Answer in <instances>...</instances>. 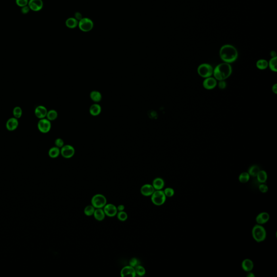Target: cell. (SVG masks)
<instances>
[{
    "instance_id": "cell-1",
    "label": "cell",
    "mask_w": 277,
    "mask_h": 277,
    "mask_svg": "<svg viewBox=\"0 0 277 277\" xmlns=\"http://www.w3.org/2000/svg\"><path fill=\"white\" fill-rule=\"evenodd\" d=\"M219 54L224 62L231 63L236 61L238 56L237 50L234 46L225 44L220 48Z\"/></svg>"
},
{
    "instance_id": "cell-2",
    "label": "cell",
    "mask_w": 277,
    "mask_h": 277,
    "mask_svg": "<svg viewBox=\"0 0 277 277\" xmlns=\"http://www.w3.org/2000/svg\"><path fill=\"white\" fill-rule=\"evenodd\" d=\"M232 68L231 66L228 63H221L213 69V75L215 79L218 81L225 80L231 75Z\"/></svg>"
},
{
    "instance_id": "cell-3",
    "label": "cell",
    "mask_w": 277,
    "mask_h": 277,
    "mask_svg": "<svg viewBox=\"0 0 277 277\" xmlns=\"http://www.w3.org/2000/svg\"><path fill=\"white\" fill-rule=\"evenodd\" d=\"M252 237L256 242H261L265 240L266 238V231L261 225L257 224L253 227L252 230Z\"/></svg>"
},
{
    "instance_id": "cell-4",
    "label": "cell",
    "mask_w": 277,
    "mask_h": 277,
    "mask_svg": "<svg viewBox=\"0 0 277 277\" xmlns=\"http://www.w3.org/2000/svg\"><path fill=\"white\" fill-rule=\"evenodd\" d=\"M151 196V200L153 204L156 206H161L165 204L166 200V196H165L164 191L155 190Z\"/></svg>"
},
{
    "instance_id": "cell-5",
    "label": "cell",
    "mask_w": 277,
    "mask_h": 277,
    "mask_svg": "<svg viewBox=\"0 0 277 277\" xmlns=\"http://www.w3.org/2000/svg\"><path fill=\"white\" fill-rule=\"evenodd\" d=\"M197 72L200 76L205 79L212 76L213 68L212 66L208 63H202L198 67Z\"/></svg>"
},
{
    "instance_id": "cell-6",
    "label": "cell",
    "mask_w": 277,
    "mask_h": 277,
    "mask_svg": "<svg viewBox=\"0 0 277 277\" xmlns=\"http://www.w3.org/2000/svg\"><path fill=\"white\" fill-rule=\"evenodd\" d=\"M91 204L95 208H102L107 204V199L101 194L94 195L91 200Z\"/></svg>"
},
{
    "instance_id": "cell-7",
    "label": "cell",
    "mask_w": 277,
    "mask_h": 277,
    "mask_svg": "<svg viewBox=\"0 0 277 277\" xmlns=\"http://www.w3.org/2000/svg\"><path fill=\"white\" fill-rule=\"evenodd\" d=\"M78 26L81 31L88 32L92 30L94 27V23L91 19L85 17L79 21Z\"/></svg>"
},
{
    "instance_id": "cell-8",
    "label": "cell",
    "mask_w": 277,
    "mask_h": 277,
    "mask_svg": "<svg viewBox=\"0 0 277 277\" xmlns=\"http://www.w3.org/2000/svg\"><path fill=\"white\" fill-rule=\"evenodd\" d=\"M52 125L50 121L47 119H40L38 122V128L40 132L42 133H47L50 131Z\"/></svg>"
},
{
    "instance_id": "cell-9",
    "label": "cell",
    "mask_w": 277,
    "mask_h": 277,
    "mask_svg": "<svg viewBox=\"0 0 277 277\" xmlns=\"http://www.w3.org/2000/svg\"><path fill=\"white\" fill-rule=\"evenodd\" d=\"M60 154L66 159L72 158L75 154V149L70 145H64L60 150Z\"/></svg>"
},
{
    "instance_id": "cell-10",
    "label": "cell",
    "mask_w": 277,
    "mask_h": 277,
    "mask_svg": "<svg viewBox=\"0 0 277 277\" xmlns=\"http://www.w3.org/2000/svg\"><path fill=\"white\" fill-rule=\"evenodd\" d=\"M104 210L106 216L108 217H114L117 215L118 213L117 207L113 204H108L104 206Z\"/></svg>"
},
{
    "instance_id": "cell-11",
    "label": "cell",
    "mask_w": 277,
    "mask_h": 277,
    "mask_svg": "<svg viewBox=\"0 0 277 277\" xmlns=\"http://www.w3.org/2000/svg\"><path fill=\"white\" fill-rule=\"evenodd\" d=\"M120 274L122 277H135L136 275L134 267L130 265L123 267L121 270Z\"/></svg>"
},
{
    "instance_id": "cell-12",
    "label": "cell",
    "mask_w": 277,
    "mask_h": 277,
    "mask_svg": "<svg viewBox=\"0 0 277 277\" xmlns=\"http://www.w3.org/2000/svg\"><path fill=\"white\" fill-rule=\"evenodd\" d=\"M217 85V80L215 77H210L205 78L203 81L204 87L207 90H212L214 89Z\"/></svg>"
},
{
    "instance_id": "cell-13",
    "label": "cell",
    "mask_w": 277,
    "mask_h": 277,
    "mask_svg": "<svg viewBox=\"0 0 277 277\" xmlns=\"http://www.w3.org/2000/svg\"><path fill=\"white\" fill-rule=\"evenodd\" d=\"M28 6L31 11L38 12L43 8L44 3L42 0H30L28 2Z\"/></svg>"
},
{
    "instance_id": "cell-14",
    "label": "cell",
    "mask_w": 277,
    "mask_h": 277,
    "mask_svg": "<svg viewBox=\"0 0 277 277\" xmlns=\"http://www.w3.org/2000/svg\"><path fill=\"white\" fill-rule=\"evenodd\" d=\"M155 191V189L152 185L145 184L142 186L140 189V192L142 196H150L152 195Z\"/></svg>"
},
{
    "instance_id": "cell-15",
    "label": "cell",
    "mask_w": 277,
    "mask_h": 277,
    "mask_svg": "<svg viewBox=\"0 0 277 277\" xmlns=\"http://www.w3.org/2000/svg\"><path fill=\"white\" fill-rule=\"evenodd\" d=\"M48 111L44 106H39L35 109V115L39 119H44L47 116Z\"/></svg>"
},
{
    "instance_id": "cell-16",
    "label": "cell",
    "mask_w": 277,
    "mask_h": 277,
    "mask_svg": "<svg viewBox=\"0 0 277 277\" xmlns=\"http://www.w3.org/2000/svg\"><path fill=\"white\" fill-rule=\"evenodd\" d=\"M19 126V121L15 118H11L6 123L7 129L9 131H13L16 129Z\"/></svg>"
},
{
    "instance_id": "cell-17",
    "label": "cell",
    "mask_w": 277,
    "mask_h": 277,
    "mask_svg": "<svg viewBox=\"0 0 277 277\" xmlns=\"http://www.w3.org/2000/svg\"><path fill=\"white\" fill-rule=\"evenodd\" d=\"M242 269H243L244 271L248 272L253 270L254 264L252 261L250 259H245L242 262Z\"/></svg>"
},
{
    "instance_id": "cell-18",
    "label": "cell",
    "mask_w": 277,
    "mask_h": 277,
    "mask_svg": "<svg viewBox=\"0 0 277 277\" xmlns=\"http://www.w3.org/2000/svg\"><path fill=\"white\" fill-rule=\"evenodd\" d=\"M152 185L155 190H161L165 186V181L161 178H156L153 181Z\"/></svg>"
},
{
    "instance_id": "cell-19",
    "label": "cell",
    "mask_w": 277,
    "mask_h": 277,
    "mask_svg": "<svg viewBox=\"0 0 277 277\" xmlns=\"http://www.w3.org/2000/svg\"><path fill=\"white\" fill-rule=\"evenodd\" d=\"M95 219L98 221H101L104 220V218L106 217V215L104 212V210L102 208H95L93 214Z\"/></svg>"
},
{
    "instance_id": "cell-20",
    "label": "cell",
    "mask_w": 277,
    "mask_h": 277,
    "mask_svg": "<svg viewBox=\"0 0 277 277\" xmlns=\"http://www.w3.org/2000/svg\"><path fill=\"white\" fill-rule=\"evenodd\" d=\"M90 114L94 117H96L100 114L101 112V107L100 104H92L90 107Z\"/></svg>"
},
{
    "instance_id": "cell-21",
    "label": "cell",
    "mask_w": 277,
    "mask_h": 277,
    "mask_svg": "<svg viewBox=\"0 0 277 277\" xmlns=\"http://www.w3.org/2000/svg\"><path fill=\"white\" fill-rule=\"evenodd\" d=\"M78 24H79V21L74 17L68 18L66 21V25L67 26V27L71 28V29H73V28L76 27L77 26H78Z\"/></svg>"
},
{
    "instance_id": "cell-22",
    "label": "cell",
    "mask_w": 277,
    "mask_h": 277,
    "mask_svg": "<svg viewBox=\"0 0 277 277\" xmlns=\"http://www.w3.org/2000/svg\"><path fill=\"white\" fill-rule=\"evenodd\" d=\"M257 180L260 183H265L267 179V174L264 170H260L256 175Z\"/></svg>"
},
{
    "instance_id": "cell-23",
    "label": "cell",
    "mask_w": 277,
    "mask_h": 277,
    "mask_svg": "<svg viewBox=\"0 0 277 277\" xmlns=\"http://www.w3.org/2000/svg\"><path fill=\"white\" fill-rule=\"evenodd\" d=\"M90 97L94 102L98 103L102 99V95L100 92L97 90H93L90 94Z\"/></svg>"
},
{
    "instance_id": "cell-24",
    "label": "cell",
    "mask_w": 277,
    "mask_h": 277,
    "mask_svg": "<svg viewBox=\"0 0 277 277\" xmlns=\"http://www.w3.org/2000/svg\"><path fill=\"white\" fill-rule=\"evenodd\" d=\"M256 66L260 70H264L269 67V62L265 59H260L256 62Z\"/></svg>"
},
{
    "instance_id": "cell-25",
    "label": "cell",
    "mask_w": 277,
    "mask_h": 277,
    "mask_svg": "<svg viewBox=\"0 0 277 277\" xmlns=\"http://www.w3.org/2000/svg\"><path fill=\"white\" fill-rule=\"evenodd\" d=\"M48 154L50 158H56L57 157H58L60 154V148L56 146V147H53L49 150Z\"/></svg>"
},
{
    "instance_id": "cell-26",
    "label": "cell",
    "mask_w": 277,
    "mask_h": 277,
    "mask_svg": "<svg viewBox=\"0 0 277 277\" xmlns=\"http://www.w3.org/2000/svg\"><path fill=\"white\" fill-rule=\"evenodd\" d=\"M260 169L257 165H253L252 166L250 167V169H248V173L250 176L256 177Z\"/></svg>"
},
{
    "instance_id": "cell-27",
    "label": "cell",
    "mask_w": 277,
    "mask_h": 277,
    "mask_svg": "<svg viewBox=\"0 0 277 277\" xmlns=\"http://www.w3.org/2000/svg\"><path fill=\"white\" fill-rule=\"evenodd\" d=\"M277 58H272L269 62V67L271 71L274 72H277Z\"/></svg>"
},
{
    "instance_id": "cell-28",
    "label": "cell",
    "mask_w": 277,
    "mask_h": 277,
    "mask_svg": "<svg viewBox=\"0 0 277 277\" xmlns=\"http://www.w3.org/2000/svg\"><path fill=\"white\" fill-rule=\"evenodd\" d=\"M95 210V208L92 205H88L85 208L84 213L85 215H87L88 217L92 216V215H93Z\"/></svg>"
},
{
    "instance_id": "cell-29",
    "label": "cell",
    "mask_w": 277,
    "mask_h": 277,
    "mask_svg": "<svg viewBox=\"0 0 277 277\" xmlns=\"http://www.w3.org/2000/svg\"><path fill=\"white\" fill-rule=\"evenodd\" d=\"M250 177L248 172H242L239 176V180L242 183H246L249 181Z\"/></svg>"
},
{
    "instance_id": "cell-30",
    "label": "cell",
    "mask_w": 277,
    "mask_h": 277,
    "mask_svg": "<svg viewBox=\"0 0 277 277\" xmlns=\"http://www.w3.org/2000/svg\"><path fill=\"white\" fill-rule=\"evenodd\" d=\"M58 113L55 110L52 109L50 111H48L47 114V119L49 120V121H54L56 118H58Z\"/></svg>"
},
{
    "instance_id": "cell-31",
    "label": "cell",
    "mask_w": 277,
    "mask_h": 277,
    "mask_svg": "<svg viewBox=\"0 0 277 277\" xmlns=\"http://www.w3.org/2000/svg\"><path fill=\"white\" fill-rule=\"evenodd\" d=\"M134 269L136 270V274L137 275L139 276H144L146 274V270L144 267L140 264L135 267Z\"/></svg>"
},
{
    "instance_id": "cell-32",
    "label": "cell",
    "mask_w": 277,
    "mask_h": 277,
    "mask_svg": "<svg viewBox=\"0 0 277 277\" xmlns=\"http://www.w3.org/2000/svg\"><path fill=\"white\" fill-rule=\"evenodd\" d=\"M117 218L119 219L120 221H125L127 220L128 218V215L127 213L125 212V211H119L117 213Z\"/></svg>"
},
{
    "instance_id": "cell-33",
    "label": "cell",
    "mask_w": 277,
    "mask_h": 277,
    "mask_svg": "<svg viewBox=\"0 0 277 277\" xmlns=\"http://www.w3.org/2000/svg\"><path fill=\"white\" fill-rule=\"evenodd\" d=\"M13 113L14 118H16V119H19V118H20L22 117V110L21 107H16L13 109Z\"/></svg>"
},
{
    "instance_id": "cell-34",
    "label": "cell",
    "mask_w": 277,
    "mask_h": 277,
    "mask_svg": "<svg viewBox=\"0 0 277 277\" xmlns=\"http://www.w3.org/2000/svg\"><path fill=\"white\" fill-rule=\"evenodd\" d=\"M165 196H166V197H172L174 195V190H173L172 188L167 187L165 188V190L164 191Z\"/></svg>"
},
{
    "instance_id": "cell-35",
    "label": "cell",
    "mask_w": 277,
    "mask_h": 277,
    "mask_svg": "<svg viewBox=\"0 0 277 277\" xmlns=\"http://www.w3.org/2000/svg\"><path fill=\"white\" fill-rule=\"evenodd\" d=\"M258 215L261 217V219L263 220V222L264 223V224L266 223L270 219V215L268 213L261 212L259 213Z\"/></svg>"
},
{
    "instance_id": "cell-36",
    "label": "cell",
    "mask_w": 277,
    "mask_h": 277,
    "mask_svg": "<svg viewBox=\"0 0 277 277\" xmlns=\"http://www.w3.org/2000/svg\"><path fill=\"white\" fill-rule=\"evenodd\" d=\"M129 264L130 266L135 267L137 265L140 264V261L138 259L136 258H133L129 261Z\"/></svg>"
},
{
    "instance_id": "cell-37",
    "label": "cell",
    "mask_w": 277,
    "mask_h": 277,
    "mask_svg": "<svg viewBox=\"0 0 277 277\" xmlns=\"http://www.w3.org/2000/svg\"><path fill=\"white\" fill-rule=\"evenodd\" d=\"M16 3L18 6L23 7L28 4V0H16Z\"/></svg>"
},
{
    "instance_id": "cell-38",
    "label": "cell",
    "mask_w": 277,
    "mask_h": 277,
    "mask_svg": "<svg viewBox=\"0 0 277 277\" xmlns=\"http://www.w3.org/2000/svg\"><path fill=\"white\" fill-rule=\"evenodd\" d=\"M259 190L262 193H266L269 190V188L265 183H261L259 186Z\"/></svg>"
},
{
    "instance_id": "cell-39",
    "label": "cell",
    "mask_w": 277,
    "mask_h": 277,
    "mask_svg": "<svg viewBox=\"0 0 277 277\" xmlns=\"http://www.w3.org/2000/svg\"><path fill=\"white\" fill-rule=\"evenodd\" d=\"M55 145L56 147H58V148H62L63 146H64V141L62 139L58 138V139L55 140Z\"/></svg>"
},
{
    "instance_id": "cell-40",
    "label": "cell",
    "mask_w": 277,
    "mask_h": 277,
    "mask_svg": "<svg viewBox=\"0 0 277 277\" xmlns=\"http://www.w3.org/2000/svg\"><path fill=\"white\" fill-rule=\"evenodd\" d=\"M218 87L220 90H224L226 87V82L224 80L219 81Z\"/></svg>"
},
{
    "instance_id": "cell-41",
    "label": "cell",
    "mask_w": 277,
    "mask_h": 277,
    "mask_svg": "<svg viewBox=\"0 0 277 277\" xmlns=\"http://www.w3.org/2000/svg\"><path fill=\"white\" fill-rule=\"evenodd\" d=\"M29 11H30V8H29V6H26L22 7L21 12L24 14H26L29 13Z\"/></svg>"
},
{
    "instance_id": "cell-42",
    "label": "cell",
    "mask_w": 277,
    "mask_h": 277,
    "mask_svg": "<svg viewBox=\"0 0 277 277\" xmlns=\"http://www.w3.org/2000/svg\"><path fill=\"white\" fill-rule=\"evenodd\" d=\"M75 19L77 20V21L78 20H81L82 19V14L81 13H76L75 14Z\"/></svg>"
},
{
    "instance_id": "cell-43",
    "label": "cell",
    "mask_w": 277,
    "mask_h": 277,
    "mask_svg": "<svg viewBox=\"0 0 277 277\" xmlns=\"http://www.w3.org/2000/svg\"><path fill=\"white\" fill-rule=\"evenodd\" d=\"M117 210L118 211H122L125 210V206L123 205H120L118 206L117 207Z\"/></svg>"
},
{
    "instance_id": "cell-44",
    "label": "cell",
    "mask_w": 277,
    "mask_h": 277,
    "mask_svg": "<svg viewBox=\"0 0 277 277\" xmlns=\"http://www.w3.org/2000/svg\"><path fill=\"white\" fill-rule=\"evenodd\" d=\"M272 92L275 93V94H277V83H275L274 85L272 86Z\"/></svg>"
},
{
    "instance_id": "cell-45",
    "label": "cell",
    "mask_w": 277,
    "mask_h": 277,
    "mask_svg": "<svg viewBox=\"0 0 277 277\" xmlns=\"http://www.w3.org/2000/svg\"><path fill=\"white\" fill-rule=\"evenodd\" d=\"M246 276L247 277H255V275L252 272H251V271H250V272H248V274Z\"/></svg>"
},
{
    "instance_id": "cell-46",
    "label": "cell",
    "mask_w": 277,
    "mask_h": 277,
    "mask_svg": "<svg viewBox=\"0 0 277 277\" xmlns=\"http://www.w3.org/2000/svg\"><path fill=\"white\" fill-rule=\"evenodd\" d=\"M271 55L272 56V58H275V57H277L276 56V53H275V52H274V51H272V52H271Z\"/></svg>"
}]
</instances>
